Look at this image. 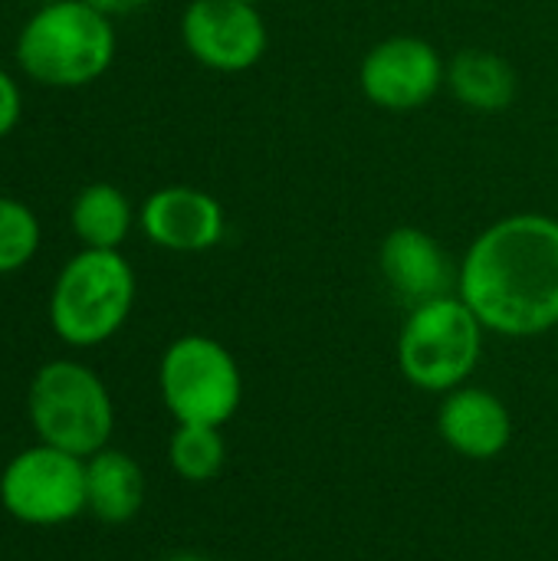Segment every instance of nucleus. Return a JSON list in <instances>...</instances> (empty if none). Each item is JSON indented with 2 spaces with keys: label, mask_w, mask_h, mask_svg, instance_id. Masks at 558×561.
<instances>
[{
  "label": "nucleus",
  "mask_w": 558,
  "mask_h": 561,
  "mask_svg": "<svg viewBox=\"0 0 558 561\" xmlns=\"http://www.w3.org/2000/svg\"><path fill=\"white\" fill-rule=\"evenodd\" d=\"M457 296L487 332L529 339L558 325V220L510 214L464 253Z\"/></svg>",
  "instance_id": "nucleus-1"
},
{
  "label": "nucleus",
  "mask_w": 558,
  "mask_h": 561,
  "mask_svg": "<svg viewBox=\"0 0 558 561\" xmlns=\"http://www.w3.org/2000/svg\"><path fill=\"white\" fill-rule=\"evenodd\" d=\"M115 56V30L86 0L43 3L16 36L20 69L53 89L95 82Z\"/></svg>",
  "instance_id": "nucleus-2"
},
{
  "label": "nucleus",
  "mask_w": 558,
  "mask_h": 561,
  "mask_svg": "<svg viewBox=\"0 0 558 561\" xmlns=\"http://www.w3.org/2000/svg\"><path fill=\"white\" fill-rule=\"evenodd\" d=\"M26 417L39 444L89 460L115 431V404L105 381L82 362H46L26 388Z\"/></svg>",
  "instance_id": "nucleus-3"
},
{
  "label": "nucleus",
  "mask_w": 558,
  "mask_h": 561,
  "mask_svg": "<svg viewBox=\"0 0 558 561\" xmlns=\"http://www.w3.org/2000/svg\"><path fill=\"white\" fill-rule=\"evenodd\" d=\"M135 273L118 250H82L56 276L49 296L53 332L72 348L109 342L132 316Z\"/></svg>",
  "instance_id": "nucleus-4"
},
{
  "label": "nucleus",
  "mask_w": 558,
  "mask_h": 561,
  "mask_svg": "<svg viewBox=\"0 0 558 561\" xmlns=\"http://www.w3.org/2000/svg\"><path fill=\"white\" fill-rule=\"evenodd\" d=\"M483 322L460 296H441L414 306L398 335L401 375L434 394L464 388L483 355Z\"/></svg>",
  "instance_id": "nucleus-5"
},
{
  "label": "nucleus",
  "mask_w": 558,
  "mask_h": 561,
  "mask_svg": "<svg viewBox=\"0 0 558 561\" xmlns=\"http://www.w3.org/2000/svg\"><path fill=\"white\" fill-rule=\"evenodd\" d=\"M158 391L178 424L224 427L240 411L243 375L217 339L181 335L161 355Z\"/></svg>",
  "instance_id": "nucleus-6"
},
{
  "label": "nucleus",
  "mask_w": 558,
  "mask_h": 561,
  "mask_svg": "<svg viewBox=\"0 0 558 561\" xmlns=\"http://www.w3.org/2000/svg\"><path fill=\"white\" fill-rule=\"evenodd\" d=\"M0 506L36 529L72 523L86 513V460L36 440L0 470Z\"/></svg>",
  "instance_id": "nucleus-7"
},
{
  "label": "nucleus",
  "mask_w": 558,
  "mask_h": 561,
  "mask_svg": "<svg viewBox=\"0 0 558 561\" xmlns=\"http://www.w3.org/2000/svg\"><path fill=\"white\" fill-rule=\"evenodd\" d=\"M447 82V62L437 46L421 36H388L375 43L362 66V95L385 112L424 108Z\"/></svg>",
  "instance_id": "nucleus-8"
},
{
  "label": "nucleus",
  "mask_w": 558,
  "mask_h": 561,
  "mask_svg": "<svg viewBox=\"0 0 558 561\" xmlns=\"http://www.w3.org/2000/svg\"><path fill=\"white\" fill-rule=\"evenodd\" d=\"M181 39L214 72H247L270 46L260 7L240 0H191L181 16Z\"/></svg>",
  "instance_id": "nucleus-9"
},
{
  "label": "nucleus",
  "mask_w": 558,
  "mask_h": 561,
  "mask_svg": "<svg viewBox=\"0 0 558 561\" xmlns=\"http://www.w3.org/2000/svg\"><path fill=\"white\" fill-rule=\"evenodd\" d=\"M378 270L388 289L408 306H424L441 296H454L460 266H454L451 253L421 227H395L385 233L378 247Z\"/></svg>",
  "instance_id": "nucleus-10"
},
{
  "label": "nucleus",
  "mask_w": 558,
  "mask_h": 561,
  "mask_svg": "<svg viewBox=\"0 0 558 561\" xmlns=\"http://www.w3.org/2000/svg\"><path fill=\"white\" fill-rule=\"evenodd\" d=\"M141 230L155 247L174 253H204L224 240L227 217L214 194L187 184L155 191L141 204Z\"/></svg>",
  "instance_id": "nucleus-11"
},
{
  "label": "nucleus",
  "mask_w": 558,
  "mask_h": 561,
  "mask_svg": "<svg viewBox=\"0 0 558 561\" xmlns=\"http://www.w3.org/2000/svg\"><path fill=\"white\" fill-rule=\"evenodd\" d=\"M441 440L467 460H493L513 440V417L506 404L483 388H454L437 408Z\"/></svg>",
  "instance_id": "nucleus-12"
},
{
  "label": "nucleus",
  "mask_w": 558,
  "mask_h": 561,
  "mask_svg": "<svg viewBox=\"0 0 558 561\" xmlns=\"http://www.w3.org/2000/svg\"><path fill=\"white\" fill-rule=\"evenodd\" d=\"M145 470L125 450H99L86 460V510L105 526L132 523L145 506Z\"/></svg>",
  "instance_id": "nucleus-13"
},
{
  "label": "nucleus",
  "mask_w": 558,
  "mask_h": 561,
  "mask_svg": "<svg viewBox=\"0 0 558 561\" xmlns=\"http://www.w3.org/2000/svg\"><path fill=\"white\" fill-rule=\"evenodd\" d=\"M447 85L464 108L480 115L506 112L516 99V72L493 49H460L447 62Z\"/></svg>",
  "instance_id": "nucleus-14"
},
{
  "label": "nucleus",
  "mask_w": 558,
  "mask_h": 561,
  "mask_svg": "<svg viewBox=\"0 0 558 561\" xmlns=\"http://www.w3.org/2000/svg\"><path fill=\"white\" fill-rule=\"evenodd\" d=\"M69 220L89 250H118L132 230V204L115 184H86L72 201Z\"/></svg>",
  "instance_id": "nucleus-15"
},
{
  "label": "nucleus",
  "mask_w": 558,
  "mask_h": 561,
  "mask_svg": "<svg viewBox=\"0 0 558 561\" xmlns=\"http://www.w3.org/2000/svg\"><path fill=\"white\" fill-rule=\"evenodd\" d=\"M168 463L184 483H210L227 463V444L220 427L178 424L168 444Z\"/></svg>",
  "instance_id": "nucleus-16"
},
{
  "label": "nucleus",
  "mask_w": 558,
  "mask_h": 561,
  "mask_svg": "<svg viewBox=\"0 0 558 561\" xmlns=\"http://www.w3.org/2000/svg\"><path fill=\"white\" fill-rule=\"evenodd\" d=\"M36 250H39L36 214L13 197H0V276L26 266Z\"/></svg>",
  "instance_id": "nucleus-17"
},
{
  "label": "nucleus",
  "mask_w": 558,
  "mask_h": 561,
  "mask_svg": "<svg viewBox=\"0 0 558 561\" xmlns=\"http://www.w3.org/2000/svg\"><path fill=\"white\" fill-rule=\"evenodd\" d=\"M20 122V89L7 69H0V138H7Z\"/></svg>",
  "instance_id": "nucleus-18"
},
{
  "label": "nucleus",
  "mask_w": 558,
  "mask_h": 561,
  "mask_svg": "<svg viewBox=\"0 0 558 561\" xmlns=\"http://www.w3.org/2000/svg\"><path fill=\"white\" fill-rule=\"evenodd\" d=\"M89 7H95L99 13H105V16H122V13H135V10H141L145 3H151V0H86Z\"/></svg>",
  "instance_id": "nucleus-19"
},
{
  "label": "nucleus",
  "mask_w": 558,
  "mask_h": 561,
  "mask_svg": "<svg viewBox=\"0 0 558 561\" xmlns=\"http://www.w3.org/2000/svg\"><path fill=\"white\" fill-rule=\"evenodd\" d=\"M164 561H210V559H204V556H194V552H178V556H171V559H164Z\"/></svg>",
  "instance_id": "nucleus-20"
},
{
  "label": "nucleus",
  "mask_w": 558,
  "mask_h": 561,
  "mask_svg": "<svg viewBox=\"0 0 558 561\" xmlns=\"http://www.w3.org/2000/svg\"><path fill=\"white\" fill-rule=\"evenodd\" d=\"M240 3H250V7H260L263 0H240Z\"/></svg>",
  "instance_id": "nucleus-21"
},
{
  "label": "nucleus",
  "mask_w": 558,
  "mask_h": 561,
  "mask_svg": "<svg viewBox=\"0 0 558 561\" xmlns=\"http://www.w3.org/2000/svg\"><path fill=\"white\" fill-rule=\"evenodd\" d=\"M36 3H39V7H43V3H56V0H36Z\"/></svg>",
  "instance_id": "nucleus-22"
}]
</instances>
